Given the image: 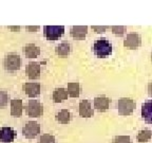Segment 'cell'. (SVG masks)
<instances>
[{
	"label": "cell",
	"instance_id": "obj_1",
	"mask_svg": "<svg viewBox=\"0 0 152 143\" xmlns=\"http://www.w3.org/2000/svg\"><path fill=\"white\" fill-rule=\"evenodd\" d=\"M92 51L95 55L100 58L109 56L112 53V43L107 38H98L92 46Z\"/></svg>",
	"mask_w": 152,
	"mask_h": 143
},
{
	"label": "cell",
	"instance_id": "obj_2",
	"mask_svg": "<svg viewBox=\"0 0 152 143\" xmlns=\"http://www.w3.org/2000/svg\"><path fill=\"white\" fill-rule=\"evenodd\" d=\"M3 67L7 71H17L21 67V57L16 53H9L3 60Z\"/></svg>",
	"mask_w": 152,
	"mask_h": 143
},
{
	"label": "cell",
	"instance_id": "obj_3",
	"mask_svg": "<svg viewBox=\"0 0 152 143\" xmlns=\"http://www.w3.org/2000/svg\"><path fill=\"white\" fill-rule=\"evenodd\" d=\"M116 107L121 116H130L135 109L136 103L131 98H121L117 102Z\"/></svg>",
	"mask_w": 152,
	"mask_h": 143
},
{
	"label": "cell",
	"instance_id": "obj_4",
	"mask_svg": "<svg viewBox=\"0 0 152 143\" xmlns=\"http://www.w3.org/2000/svg\"><path fill=\"white\" fill-rule=\"evenodd\" d=\"M64 34V26H45L43 27V35L48 41H58Z\"/></svg>",
	"mask_w": 152,
	"mask_h": 143
},
{
	"label": "cell",
	"instance_id": "obj_5",
	"mask_svg": "<svg viewBox=\"0 0 152 143\" xmlns=\"http://www.w3.org/2000/svg\"><path fill=\"white\" fill-rule=\"evenodd\" d=\"M26 111L28 117H41L43 114V105L37 100H28V103L26 107Z\"/></svg>",
	"mask_w": 152,
	"mask_h": 143
},
{
	"label": "cell",
	"instance_id": "obj_6",
	"mask_svg": "<svg viewBox=\"0 0 152 143\" xmlns=\"http://www.w3.org/2000/svg\"><path fill=\"white\" fill-rule=\"evenodd\" d=\"M40 133V125L38 122L28 121L22 127V135L26 139H34Z\"/></svg>",
	"mask_w": 152,
	"mask_h": 143
},
{
	"label": "cell",
	"instance_id": "obj_7",
	"mask_svg": "<svg viewBox=\"0 0 152 143\" xmlns=\"http://www.w3.org/2000/svg\"><path fill=\"white\" fill-rule=\"evenodd\" d=\"M22 91L28 95V98L34 99L39 97L41 91V86L39 83H24L22 85Z\"/></svg>",
	"mask_w": 152,
	"mask_h": 143
},
{
	"label": "cell",
	"instance_id": "obj_8",
	"mask_svg": "<svg viewBox=\"0 0 152 143\" xmlns=\"http://www.w3.org/2000/svg\"><path fill=\"white\" fill-rule=\"evenodd\" d=\"M16 137V131L10 126L0 128V143H12Z\"/></svg>",
	"mask_w": 152,
	"mask_h": 143
},
{
	"label": "cell",
	"instance_id": "obj_9",
	"mask_svg": "<svg viewBox=\"0 0 152 143\" xmlns=\"http://www.w3.org/2000/svg\"><path fill=\"white\" fill-rule=\"evenodd\" d=\"M142 43V37L137 33H130L125 37L124 46L128 49H136Z\"/></svg>",
	"mask_w": 152,
	"mask_h": 143
},
{
	"label": "cell",
	"instance_id": "obj_10",
	"mask_svg": "<svg viewBox=\"0 0 152 143\" xmlns=\"http://www.w3.org/2000/svg\"><path fill=\"white\" fill-rule=\"evenodd\" d=\"M110 103H111V99H109L106 95H99L94 99V108L99 112H104L109 109Z\"/></svg>",
	"mask_w": 152,
	"mask_h": 143
},
{
	"label": "cell",
	"instance_id": "obj_11",
	"mask_svg": "<svg viewBox=\"0 0 152 143\" xmlns=\"http://www.w3.org/2000/svg\"><path fill=\"white\" fill-rule=\"evenodd\" d=\"M40 71H41V66H40V64L37 62L28 63L26 68V72L30 80L39 79V77H40Z\"/></svg>",
	"mask_w": 152,
	"mask_h": 143
},
{
	"label": "cell",
	"instance_id": "obj_12",
	"mask_svg": "<svg viewBox=\"0 0 152 143\" xmlns=\"http://www.w3.org/2000/svg\"><path fill=\"white\" fill-rule=\"evenodd\" d=\"M94 114L91 103L89 100H83L79 103V116L83 118H91Z\"/></svg>",
	"mask_w": 152,
	"mask_h": 143
},
{
	"label": "cell",
	"instance_id": "obj_13",
	"mask_svg": "<svg viewBox=\"0 0 152 143\" xmlns=\"http://www.w3.org/2000/svg\"><path fill=\"white\" fill-rule=\"evenodd\" d=\"M23 111V104L21 99H13L11 100V116L13 117H21Z\"/></svg>",
	"mask_w": 152,
	"mask_h": 143
},
{
	"label": "cell",
	"instance_id": "obj_14",
	"mask_svg": "<svg viewBox=\"0 0 152 143\" xmlns=\"http://www.w3.org/2000/svg\"><path fill=\"white\" fill-rule=\"evenodd\" d=\"M22 52L28 58H35L40 54V48L35 43H28L22 48Z\"/></svg>",
	"mask_w": 152,
	"mask_h": 143
},
{
	"label": "cell",
	"instance_id": "obj_15",
	"mask_svg": "<svg viewBox=\"0 0 152 143\" xmlns=\"http://www.w3.org/2000/svg\"><path fill=\"white\" fill-rule=\"evenodd\" d=\"M88 33L87 26H74L70 30V35L75 39H83Z\"/></svg>",
	"mask_w": 152,
	"mask_h": 143
},
{
	"label": "cell",
	"instance_id": "obj_16",
	"mask_svg": "<svg viewBox=\"0 0 152 143\" xmlns=\"http://www.w3.org/2000/svg\"><path fill=\"white\" fill-rule=\"evenodd\" d=\"M142 117L146 123L152 124V100H149L142 105Z\"/></svg>",
	"mask_w": 152,
	"mask_h": 143
},
{
	"label": "cell",
	"instance_id": "obj_17",
	"mask_svg": "<svg viewBox=\"0 0 152 143\" xmlns=\"http://www.w3.org/2000/svg\"><path fill=\"white\" fill-rule=\"evenodd\" d=\"M68 97L69 95H68V92H66V89L62 88V87L54 89V91H53V101H54V103L64 102V100L68 99Z\"/></svg>",
	"mask_w": 152,
	"mask_h": 143
},
{
	"label": "cell",
	"instance_id": "obj_18",
	"mask_svg": "<svg viewBox=\"0 0 152 143\" xmlns=\"http://www.w3.org/2000/svg\"><path fill=\"white\" fill-rule=\"evenodd\" d=\"M68 95L71 98H78L80 94V85L77 82H72L68 84V88H66Z\"/></svg>",
	"mask_w": 152,
	"mask_h": 143
},
{
	"label": "cell",
	"instance_id": "obj_19",
	"mask_svg": "<svg viewBox=\"0 0 152 143\" xmlns=\"http://www.w3.org/2000/svg\"><path fill=\"white\" fill-rule=\"evenodd\" d=\"M55 52L58 56H68L71 53V45L68 43H61L59 45H57L55 48Z\"/></svg>",
	"mask_w": 152,
	"mask_h": 143
},
{
	"label": "cell",
	"instance_id": "obj_20",
	"mask_svg": "<svg viewBox=\"0 0 152 143\" xmlns=\"http://www.w3.org/2000/svg\"><path fill=\"white\" fill-rule=\"evenodd\" d=\"M71 112L68 109H61L56 114V121L61 124H68L71 121Z\"/></svg>",
	"mask_w": 152,
	"mask_h": 143
},
{
	"label": "cell",
	"instance_id": "obj_21",
	"mask_svg": "<svg viewBox=\"0 0 152 143\" xmlns=\"http://www.w3.org/2000/svg\"><path fill=\"white\" fill-rule=\"evenodd\" d=\"M151 137H152V131L150 129H142V130L138 131L136 139H137L138 143H147L151 139Z\"/></svg>",
	"mask_w": 152,
	"mask_h": 143
},
{
	"label": "cell",
	"instance_id": "obj_22",
	"mask_svg": "<svg viewBox=\"0 0 152 143\" xmlns=\"http://www.w3.org/2000/svg\"><path fill=\"white\" fill-rule=\"evenodd\" d=\"M9 104V93L4 89H0V108L5 107Z\"/></svg>",
	"mask_w": 152,
	"mask_h": 143
},
{
	"label": "cell",
	"instance_id": "obj_23",
	"mask_svg": "<svg viewBox=\"0 0 152 143\" xmlns=\"http://www.w3.org/2000/svg\"><path fill=\"white\" fill-rule=\"evenodd\" d=\"M38 143H56L55 137L51 133H43L39 137Z\"/></svg>",
	"mask_w": 152,
	"mask_h": 143
},
{
	"label": "cell",
	"instance_id": "obj_24",
	"mask_svg": "<svg viewBox=\"0 0 152 143\" xmlns=\"http://www.w3.org/2000/svg\"><path fill=\"white\" fill-rule=\"evenodd\" d=\"M112 143H132L129 136H115L112 140Z\"/></svg>",
	"mask_w": 152,
	"mask_h": 143
},
{
	"label": "cell",
	"instance_id": "obj_25",
	"mask_svg": "<svg viewBox=\"0 0 152 143\" xmlns=\"http://www.w3.org/2000/svg\"><path fill=\"white\" fill-rule=\"evenodd\" d=\"M112 33L116 36H123L125 34V27L123 26H113L111 28Z\"/></svg>",
	"mask_w": 152,
	"mask_h": 143
},
{
	"label": "cell",
	"instance_id": "obj_26",
	"mask_svg": "<svg viewBox=\"0 0 152 143\" xmlns=\"http://www.w3.org/2000/svg\"><path fill=\"white\" fill-rule=\"evenodd\" d=\"M109 28L108 26H92V29L94 30L96 33L100 34V33H104V31L107 30V29Z\"/></svg>",
	"mask_w": 152,
	"mask_h": 143
},
{
	"label": "cell",
	"instance_id": "obj_27",
	"mask_svg": "<svg viewBox=\"0 0 152 143\" xmlns=\"http://www.w3.org/2000/svg\"><path fill=\"white\" fill-rule=\"evenodd\" d=\"M28 30L31 33H34V32H36V31H38L39 30V27L38 26H36V27H28Z\"/></svg>",
	"mask_w": 152,
	"mask_h": 143
},
{
	"label": "cell",
	"instance_id": "obj_28",
	"mask_svg": "<svg viewBox=\"0 0 152 143\" xmlns=\"http://www.w3.org/2000/svg\"><path fill=\"white\" fill-rule=\"evenodd\" d=\"M148 94L152 98V81H150L149 84H148Z\"/></svg>",
	"mask_w": 152,
	"mask_h": 143
},
{
	"label": "cell",
	"instance_id": "obj_29",
	"mask_svg": "<svg viewBox=\"0 0 152 143\" xmlns=\"http://www.w3.org/2000/svg\"><path fill=\"white\" fill-rule=\"evenodd\" d=\"M9 29H11V30H15V31H19V30H20L19 27H10Z\"/></svg>",
	"mask_w": 152,
	"mask_h": 143
},
{
	"label": "cell",
	"instance_id": "obj_30",
	"mask_svg": "<svg viewBox=\"0 0 152 143\" xmlns=\"http://www.w3.org/2000/svg\"><path fill=\"white\" fill-rule=\"evenodd\" d=\"M151 62H152V53H151Z\"/></svg>",
	"mask_w": 152,
	"mask_h": 143
}]
</instances>
